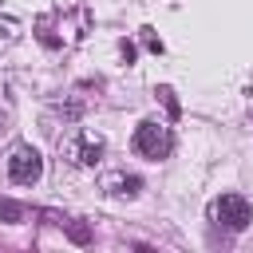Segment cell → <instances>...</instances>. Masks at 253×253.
<instances>
[{
    "instance_id": "1",
    "label": "cell",
    "mask_w": 253,
    "mask_h": 253,
    "mask_svg": "<svg viewBox=\"0 0 253 253\" xmlns=\"http://www.w3.org/2000/svg\"><path fill=\"white\" fill-rule=\"evenodd\" d=\"M103 138L95 134V130H71L63 142H59V154L67 158V162H75V166H95L99 158H103Z\"/></svg>"
},
{
    "instance_id": "2",
    "label": "cell",
    "mask_w": 253,
    "mask_h": 253,
    "mask_svg": "<svg viewBox=\"0 0 253 253\" xmlns=\"http://www.w3.org/2000/svg\"><path fill=\"white\" fill-rule=\"evenodd\" d=\"M134 150L142 154V158H166L170 150H174V134H170V126H162V123H154V119H146V123H138V130H134Z\"/></svg>"
},
{
    "instance_id": "3",
    "label": "cell",
    "mask_w": 253,
    "mask_h": 253,
    "mask_svg": "<svg viewBox=\"0 0 253 253\" xmlns=\"http://www.w3.org/2000/svg\"><path fill=\"white\" fill-rule=\"evenodd\" d=\"M210 213H213V221H217V225H225V229H233V233H237V229H245V225H249V217H253V210H249V202H245L241 194H221V198L213 202V210H210Z\"/></svg>"
},
{
    "instance_id": "4",
    "label": "cell",
    "mask_w": 253,
    "mask_h": 253,
    "mask_svg": "<svg viewBox=\"0 0 253 253\" xmlns=\"http://www.w3.org/2000/svg\"><path fill=\"white\" fill-rule=\"evenodd\" d=\"M40 174H43V158H40L32 146H16V150L8 154V178H12L16 186L40 182Z\"/></svg>"
},
{
    "instance_id": "5",
    "label": "cell",
    "mask_w": 253,
    "mask_h": 253,
    "mask_svg": "<svg viewBox=\"0 0 253 253\" xmlns=\"http://www.w3.org/2000/svg\"><path fill=\"white\" fill-rule=\"evenodd\" d=\"M0 217H4V221H20V217H24V206H16V202H0Z\"/></svg>"
},
{
    "instance_id": "6",
    "label": "cell",
    "mask_w": 253,
    "mask_h": 253,
    "mask_svg": "<svg viewBox=\"0 0 253 253\" xmlns=\"http://www.w3.org/2000/svg\"><path fill=\"white\" fill-rule=\"evenodd\" d=\"M115 186H119V194H134L138 190V178H119Z\"/></svg>"
},
{
    "instance_id": "7",
    "label": "cell",
    "mask_w": 253,
    "mask_h": 253,
    "mask_svg": "<svg viewBox=\"0 0 253 253\" xmlns=\"http://www.w3.org/2000/svg\"><path fill=\"white\" fill-rule=\"evenodd\" d=\"M71 237H75V241H79V245H83V241H87V237H91V233H87V229H83V225H71Z\"/></svg>"
},
{
    "instance_id": "8",
    "label": "cell",
    "mask_w": 253,
    "mask_h": 253,
    "mask_svg": "<svg viewBox=\"0 0 253 253\" xmlns=\"http://www.w3.org/2000/svg\"><path fill=\"white\" fill-rule=\"evenodd\" d=\"M0 130H8V111H0Z\"/></svg>"
}]
</instances>
